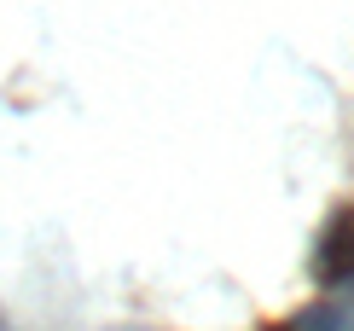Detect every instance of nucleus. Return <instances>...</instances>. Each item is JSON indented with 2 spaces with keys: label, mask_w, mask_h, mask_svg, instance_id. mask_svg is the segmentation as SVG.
<instances>
[{
  "label": "nucleus",
  "mask_w": 354,
  "mask_h": 331,
  "mask_svg": "<svg viewBox=\"0 0 354 331\" xmlns=\"http://www.w3.org/2000/svg\"><path fill=\"white\" fill-rule=\"evenodd\" d=\"M314 285L343 291V296L354 291V204H337L314 238Z\"/></svg>",
  "instance_id": "f257e3e1"
},
{
  "label": "nucleus",
  "mask_w": 354,
  "mask_h": 331,
  "mask_svg": "<svg viewBox=\"0 0 354 331\" xmlns=\"http://www.w3.org/2000/svg\"><path fill=\"white\" fill-rule=\"evenodd\" d=\"M268 331H354V296H337V303H314V308L290 314L285 325H268Z\"/></svg>",
  "instance_id": "f03ea898"
},
{
  "label": "nucleus",
  "mask_w": 354,
  "mask_h": 331,
  "mask_svg": "<svg viewBox=\"0 0 354 331\" xmlns=\"http://www.w3.org/2000/svg\"><path fill=\"white\" fill-rule=\"evenodd\" d=\"M0 331H12V325H6V314H0Z\"/></svg>",
  "instance_id": "7ed1b4c3"
},
{
  "label": "nucleus",
  "mask_w": 354,
  "mask_h": 331,
  "mask_svg": "<svg viewBox=\"0 0 354 331\" xmlns=\"http://www.w3.org/2000/svg\"><path fill=\"white\" fill-rule=\"evenodd\" d=\"M128 331H140V325H128Z\"/></svg>",
  "instance_id": "20e7f679"
}]
</instances>
